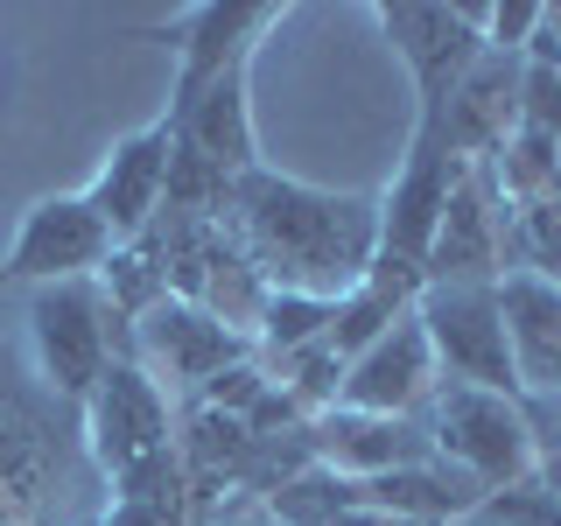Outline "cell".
<instances>
[{
	"label": "cell",
	"mask_w": 561,
	"mask_h": 526,
	"mask_svg": "<svg viewBox=\"0 0 561 526\" xmlns=\"http://www.w3.org/2000/svg\"><path fill=\"white\" fill-rule=\"evenodd\" d=\"M225 225L245 245V260L260 267V281L280 295L344 302L373 274V253H379V197H365V190H316L267 162L232 183Z\"/></svg>",
	"instance_id": "1"
},
{
	"label": "cell",
	"mask_w": 561,
	"mask_h": 526,
	"mask_svg": "<svg viewBox=\"0 0 561 526\" xmlns=\"http://www.w3.org/2000/svg\"><path fill=\"white\" fill-rule=\"evenodd\" d=\"M28 351H35V379L64 408H84L92 386L105 379V365L134 358V330L113 316L99 274L92 281H49V288L28 295Z\"/></svg>",
	"instance_id": "2"
},
{
	"label": "cell",
	"mask_w": 561,
	"mask_h": 526,
	"mask_svg": "<svg viewBox=\"0 0 561 526\" xmlns=\"http://www.w3.org/2000/svg\"><path fill=\"white\" fill-rule=\"evenodd\" d=\"M428 421L435 464H449L456 478H470L484 499L513 484L540 478V435H534V408L513 393H478V386H443Z\"/></svg>",
	"instance_id": "3"
},
{
	"label": "cell",
	"mask_w": 561,
	"mask_h": 526,
	"mask_svg": "<svg viewBox=\"0 0 561 526\" xmlns=\"http://www.w3.org/2000/svg\"><path fill=\"white\" fill-rule=\"evenodd\" d=\"M84 449H92V464L119 484L148 478V470H162L175 456V421H169V393L154 386V373L140 358H113L105 365V379L92 386V400H84Z\"/></svg>",
	"instance_id": "4"
},
{
	"label": "cell",
	"mask_w": 561,
	"mask_h": 526,
	"mask_svg": "<svg viewBox=\"0 0 561 526\" xmlns=\"http://www.w3.org/2000/svg\"><path fill=\"white\" fill-rule=\"evenodd\" d=\"M414 316H421V330H428V344H435L443 386H478V393H513L519 400L499 281H435V288H421Z\"/></svg>",
	"instance_id": "5"
},
{
	"label": "cell",
	"mask_w": 561,
	"mask_h": 526,
	"mask_svg": "<svg viewBox=\"0 0 561 526\" xmlns=\"http://www.w3.org/2000/svg\"><path fill=\"white\" fill-rule=\"evenodd\" d=\"M379 35L393 43V57L414 78V134H428L443 119L449 92L470 78V64L484 57V8H428V0H386L373 8Z\"/></svg>",
	"instance_id": "6"
},
{
	"label": "cell",
	"mask_w": 561,
	"mask_h": 526,
	"mask_svg": "<svg viewBox=\"0 0 561 526\" xmlns=\"http://www.w3.org/2000/svg\"><path fill=\"white\" fill-rule=\"evenodd\" d=\"M113 253H119V239L105 232V218L84 204V190H70V197H43V204L22 210L14 245L0 253V281H28V288L92 281V274H105Z\"/></svg>",
	"instance_id": "7"
},
{
	"label": "cell",
	"mask_w": 561,
	"mask_h": 526,
	"mask_svg": "<svg viewBox=\"0 0 561 526\" xmlns=\"http://www.w3.org/2000/svg\"><path fill=\"white\" fill-rule=\"evenodd\" d=\"M245 351H253L245 330L204 316L197 302H175V295H162V302L134 323V358L154 373L162 393H204L210 379H225L232 365H245Z\"/></svg>",
	"instance_id": "8"
},
{
	"label": "cell",
	"mask_w": 561,
	"mask_h": 526,
	"mask_svg": "<svg viewBox=\"0 0 561 526\" xmlns=\"http://www.w3.org/2000/svg\"><path fill=\"white\" fill-rule=\"evenodd\" d=\"M288 22V8L280 0H204V8H190L183 22H175V84H169V105L204 92L210 78H225V70H253L260 43Z\"/></svg>",
	"instance_id": "9"
},
{
	"label": "cell",
	"mask_w": 561,
	"mask_h": 526,
	"mask_svg": "<svg viewBox=\"0 0 561 526\" xmlns=\"http://www.w3.org/2000/svg\"><path fill=\"white\" fill-rule=\"evenodd\" d=\"M169 155H175V134L169 119L140 127L127 140H113V155L99 162V175L84 183V204L105 218V232L119 245H140L162 225V204H169Z\"/></svg>",
	"instance_id": "10"
},
{
	"label": "cell",
	"mask_w": 561,
	"mask_h": 526,
	"mask_svg": "<svg viewBox=\"0 0 561 526\" xmlns=\"http://www.w3.org/2000/svg\"><path fill=\"white\" fill-rule=\"evenodd\" d=\"M162 119H169V134H175V155H183V162H197L204 175H218L225 190H232L239 175L260 169V134H253L245 70H225V78H210L204 92L175 99Z\"/></svg>",
	"instance_id": "11"
},
{
	"label": "cell",
	"mask_w": 561,
	"mask_h": 526,
	"mask_svg": "<svg viewBox=\"0 0 561 526\" xmlns=\"http://www.w3.org/2000/svg\"><path fill=\"white\" fill-rule=\"evenodd\" d=\"M435 393H443V365H435V344H428V330H421V316L408 309L373 351H358V358L344 365L337 408H358V414H428Z\"/></svg>",
	"instance_id": "12"
},
{
	"label": "cell",
	"mask_w": 561,
	"mask_h": 526,
	"mask_svg": "<svg viewBox=\"0 0 561 526\" xmlns=\"http://www.w3.org/2000/svg\"><path fill=\"white\" fill-rule=\"evenodd\" d=\"M309 449L323 470L365 484L386 478V470H408V464H435L428 443V421L421 414H358V408H330L309 421Z\"/></svg>",
	"instance_id": "13"
},
{
	"label": "cell",
	"mask_w": 561,
	"mask_h": 526,
	"mask_svg": "<svg viewBox=\"0 0 561 526\" xmlns=\"http://www.w3.org/2000/svg\"><path fill=\"white\" fill-rule=\"evenodd\" d=\"M505 232H513V204L491 190L484 162H470L463 183L449 190L443 225H435V245H428V288H435V281H505V267H499V260H505V253H499Z\"/></svg>",
	"instance_id": "14"
},
{
	"label": "cell",
	"mask_w": 561,
	"mask_h": 526,
	"mask_svg": "<svg viewBox=\"0 0 561 526\" xmlns=\"http://www.w3.org/2000/svg\"><path fill=\"white\" fill-rule=\"evenodd\" d=\"M499 309H505V338H513L519 400H554L561 393V281L513 267L499 281Z\"/></svg>",
	"instance_id": "15"
},
{
	"label": "cell",
	"mask_w": 561,
	"mask_h": 526,
	"mask_svg": "<svg viewBox=\"0 0 561 526\" xmlns=\"http://www.w3.org/2000/svg\"><path fill=\"white\" fill-rule=\"evenodd\" d=\"M330 323H337V302H323V295H280V288H267L260 323H253V344L274 351V358H295V351L323 344Z\"/></svg>",
	"instance_id": "16"
},
{
	"label": "cell",
	"mask_w": 561,
	"mask_h": 526,
	"mask_svg": "<svg viewBox=\"0 0 561 526\" xmlns=\"http://www.w3.org/2000/svg\"><path fill=\"white\" fill-rule=\"evenodd\" d=\"M540 8H548V0H491L484 8V49L526 57V43H534V28H540Z\"/></svg>",
	"instance_id": "17"
},
{
	"label": "cell",
	"mask_w": 561,
	"mask_h": 526,
	"mask_svg": "<svg viewBox=\"0 0 561 526\" xmlns=\"http://www.w3.org/2000/svg\"><path fill=\"white\" fill-rule=\"evenodd\" d=\"M204 526H280V519L267 513V499H245V505H232V513H218V519H204Z\"/></svg>",
	"instance_id": "18"
},
{
	"label": "cell",
	"mask_w": 561,
	"mask_h": 526,
	"mask_svg": "<svg viewBox=\"0 0 561 526\" xmlns=\"http://www.w3.org/2000/svg\"><path fill=\"white\" fill-rule=\"evenodd\" d=\"M330 526H408V519H393V513H373V505H344Z\"/></svg>",
	"instance_id": "19"
},
{
	"label": "cell",
	"mask_w": 561,
	"mask_h": 526,
	"mask_svg": "<svg viewBox=\"0 0 561 526\" xmlns=\"http://www.w3.org/2000/svg\"><path fill=\"white\" fill-rule=\"evenodd\" d=\"M548 408H554V414H561V393H554V400H548Z\"/></svg>",
	"instance_id": "20"
},
{
	"label": "cell",
	"mask_w": 561,
	"mask_h": 526,
	"mask_svg": "<svg viewBox=\"0 0 561 526\" xmlns=\"http://www.w3.org/2000/svg\"><path fill=\"white\" fill-rule=\"evenodd\" d=\"M463 526H491V519H463Z\"/></svg>",
	"instance_id": "21"
}]
</instances>
